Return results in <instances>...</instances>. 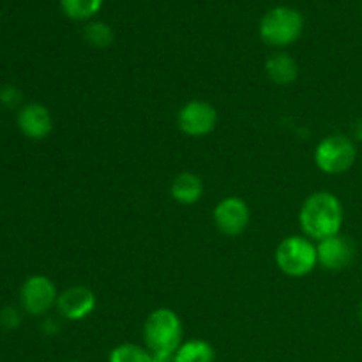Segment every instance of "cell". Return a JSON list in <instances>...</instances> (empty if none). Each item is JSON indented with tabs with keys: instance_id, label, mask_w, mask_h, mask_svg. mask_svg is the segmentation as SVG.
Masks as SVG:
<instances>
[{
	"instance_id": "cell-1",
	"label": "cell",
	"mask_w": 362,
	"mask_h": 362,
	"mask_svg": "<svg viewBox=\"0 0 362 362\" xmlns=\"http://www.w3.org/2000/svg\"><path fill=\"white\" fill-rule=\"evenodd\" d=\"M299 223L304 235L311 240L338 235L343 225L341 202L329 191H317L300 207Z\"/></svg>"
},
{
	"instance_id": "cell-2",
	"label": "cell",
	"mask_w": 362,
	"mask_h": 362,
	"mask_svg": "<svg viewBox=\"0 0 362 362\" xmlns=\"http://www.w3.org/2000/svg\"><path fill=\"white\" fill-rule=\"evenodd\" d=\"M182 322L179 315L168 308L154 310L144 324V339L147 350L154 357H173L182 345Z\"/></svg>"
},
{
	"instance_id": "cell-3",
	"label": "cell",
	"mask_w": 362,
	"mask_h": 362,
	"mask_svg": "<svg viewBox=\"0 0 362 362\" xmlns=\"http://www.w3.org/2000/svg\"><path fill=\"white\" fill-rule=\"evenodd\" d=\"M274 260L283 274L290 278H303L317 267V246L306 235H290L278 244Z\"/></svg>"
},
{
	"instance_id": "cell-4",
	"label": "cell",
	"mask_w": 362,
	"mask_h": 362,
	"mask_svg": "<svg viewBox=\"0 0 362 362\" xmlns=\"http://www.w3.org/2000/svg\"><path fill=\"white\" fill-rule=\"evenodd\" d=\"M303 14L286 6L274 7L260 21V37L264 39V42L276 48L296 42L303 35Z\"/></svg>"
},
{
	"instance_id": "cell-5",
	"label": "cell",
	"mask_w": 362,
	"mask_h": 362,
	"mask_svg": "<svg viewBox=\"0 0 362 362\" xmlns=\"http://www.w3.org/2000/svg\"><path fill=\"white\" fill-rule=\"evenodd\" d=\"M357 158L356 144L345 134H331L315 148V163L329 175L349 172Z\"/></svg>"
},
{
	"instance_id": "cell-6",
	"label": "cell",
	"mask_w": 362,
	"mask_h": 362,
	"mask_svg": "<svg viewBox=\"0 0 362 362\" xmlns=\"http://www.w3.org/2000/svg\"><path fill=\"white\" fill-rule=\"evenodd\" d=\"M57 299H59L57 286L46 276H32L21 286V306L28 315H34V317L48 313L53 306H57Z\"/></svg>"
},
{
	"instance_id": "cell-7",
	"label": "cell",
	"mask_w": 362,
	"mask_h": 362,
	"mask_svg": "<svg viewBox=\"0 0 362 362\" xmlns=\"http://www.w3.org/2000/svg\"><path fill=\"white\" fill-rule=\"evenodd\" d=\"M218 124V112L207 101H189L180 108L177 126L184 134L193 138L207 136Z\"/></svg>"
},
{
	"instance_id": "cell-8",
	"label": "cell",
	"mask_w": 362,
	"mask_h": 362,
	"mask_svg": "<svg viewBox=\"0 0 362 362\" xmlns=\"http://www.w3.org/2000/svg\"><path fill=\"white\" fill-rule=\"evenodd\" d=\"M214 225L223 235L237 237L247 228L251 221V212L246 202L239 197H226L216 205Z\"/></svg>"
},
{
	"instance_id": "cell-9",
	"label": "cell",
	"mask_w": 362,
	"mask_h": 362,
	"mask_svg": "<svg viewBox=\"0 0 362 362\" xmlns=\"http://www.w3.org/2000/svg\"><path fill=\"white\" fill-rule=\"evenodd\" d=\"M317 257L322 267L331 272H338L352 264L356 257V246L349 237L338 233V235L318 240Z\"/></svg>"
},
{
	"instance_id": "cell-10",
	"label": "cell",
	"mask_w": 362,
	"mask_h": 362,
	"mask_svg": "<svg viewBox=\"0 0 362 362\" xmlns=\"http://www.w3.org/2000/svg\"><path fill=\"white\" fill-rule=\"evenodd\" d=\"M95 296L87 286H71L59 293L57 310L66 320L80 322L90 317L95 310Z\"/></svg>"
},
{
	"instance_id": "cell-11",
	"label": "cell",
	"mask_w": 362,
	"mask_h": 362,
	"mask_svg": "<svg viewBox=\"0 0 362 362\" xmlns=\"http://www.w3.org/2000/svg\"><path fill=\"white\" fill-rule=\"evenodd\" d=\"M18 126L21 133L30 140H42L53 129V119L49 110L39 103L25 105L18 113Z\"/></svg>"
},
{
	"instance_id": "cell-12",
	"label": "cell",
	"mask_w": 362,
	"mask_h": 362,
	"mask_svg": "<svg viewBox=\"0 0 362 362\" xmlns=\"http://www.w3.org/2000/svg\"><path fill=\"white\" fill-rule=\"evenodd\" d=\"M172 198L180 205H193L204 197V182L191 172H182L172 180L170 186Z\"/></svg>"
},
{
	"instance_id": "cell-13",
	"label": "cell",
	"mask_w": 362,
	"mask_h": 362,
	"mask_svg": "<svg viewBox=\"0 0 362 362\" xmlns=\"http://www.w3.org/2000/svg\"><path fill=\"white\" fill-rule=\"evenodd\" d=\"M265 69H267L269 78L274 81L276 85H290L297 80L299 74V67L297 62L288 55V53H274L269 57L265 62Z\"/></svg>"
},
{
	"instance_id": "cell-14",
	"label": "cell",
	"mask_w": 362,
	"mask_h": 362,
	"mask_svg": "<svg viewBox=\"0 0 362 362\" xmlns=\"http://www.w3.org/2000/svg\"><path fill=\"white\" fill-rule=\"evenodd\" d=\"M173 357L177 362H214L216 352L205 339H189L179 346Z\"/></svg>"
},
{
	"instance_id": "cell-15",
	"label": "cell",
	"mask_w": 362,
	"mask_h": 362,
	"mask_svg": "<svg viewBox=\"0 0 362 362\" xmlns=\"http://www.w3.org/2000/svg\"><path fill=\"white\" fill-rule=\"evenodd\" d=\"M60 7L71 20L85 21L101 11L103 0H60Z\"/></svg>"
},
{
	"instance_id": "cell-16",
	"label": "cell",
	"mask_w": 362,
	"mask_h": 362,
	"mask_svg": "<svg viewBox=\"0 0 362 362\" xmlns=\"http://www.w3.org/2000/svg\"><path fill=\"white\" fill-rule=\"evenodd\" d=\"M154 356L147 349L134 345V343H122L110 352L108 362H152Z\"/></svg>"
},
{
	"instance_id": "cell-17",
	"label": "cell",
	"mask_w": 362,
	"mask_h": 362,
	"mask_svg": "<svg viewBox=\"0 0 362 362\" xmlns=\"http://www.w3.org/2000/svg\"><path fill=\"white\" fill-rule=\"evenodd\" d=\"M83 37L94 48H106L113 42V30L103 21H90L85 27Z\"/></svg>"
},
{
	"instance_id": "cell-18",
	"label": "cell",
	"mask_w": 362,
	"mask_h": 362,
	"mask_svg": "<svg viewBox=\"0 0 362 362\" xmlns=\"http://www.w3.org/2000/svg\"><path fill=\"white\" fill-rule=\"evenodd\" d=\"M0 101H2L6 106H9V108H14V106L20 105L21 92L18 90L16 87L7 85V87H4L2 90H0Z\"/></svg>"
},
{
	"instance_id": "cell-19",
	"label": "cell",
	"mask_w": 362,
	"mask_h": 362,
	"mask_svg": "<svg viewBox=\"0 0 362 362\" xmlns=\"http://www.w3.org/2000/svg\"><path fill=\"white\" fill-rule=\"evenodd\" d=\"M0 322H2L6 327H18V324L21 322L20 315L16 313V310L14 308H6V310L0 313Z\"/></svg>"
},
{
	"instance_id": "cell-20",
	"label": "cell",
	"mask_w": 362,
	"mask_h": 362,
	"mask_svg": "<svg viewBox=\"0 0 362 362\" xmlns=\"http://www.w3.org/2000/svg\"><path fill=\"white\" fill-rule=\"evenodd\" d=\"M356 138L362 141V119L356 124Z\"/></svg>"
},
{
	"instance_id": "cell-21",
	"label": "cell",
	"mask_w": 362,
	"mask_h": 362,
	"mask_svg": "<svg viewBox=\"0 0 362 362\" xmlns=\"http://www.w3.org/2000/svg\"><path fill=\"white\" fill-rule=\"evenodd\" d=\"M152 362H177L175 357H154Z\"/></svg>"
},
{
	"instance_id": "cell-22",
	"label": "cell",
	"mask_w": 362,
	"mask_h": 362,
	"mask_svg": "<svg viewBox=\"0 0 362 362\" xmlns=\"http://www.w3.org/2000/svg\"><path fill=\"white\" fill-rule=\"evenodd\" d=\"M359 318H361V324H362V303H361V306H359Z\"/></svg>"
},
{
	"instance_id": "cell-23",
	"label": "cell",
	"mask_w": 362,
	"mask_h": 362,
	"mask_svg": "<svg viewBox=\"0 0 362 362\" xmlns=\"http://www.w3.org/2000/svg\"><path fill=\"white\" fill-rule=\"evenodd\" d=\"M69 362H76V361H69Z\"/></svg>"
}]
</instances>
